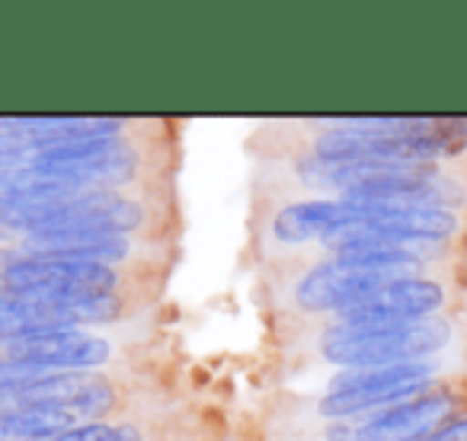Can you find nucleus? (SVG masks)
Listing matches in <instances>:
<instances>
[{
	"mask_svg": "<svg viewBox=\"0 0 467 441\" xmlns=\"http://www.w3.org/2000/svg\"><path fill=\"white\" fill-rule=\"evenodd\" d=\"M445 413H448L445 394H422L407 403L388 406L375 419L362 422V428H356V432H339V435H352L349 441H422L439 426V419Z\"/></svg>",
	"mask_w": 467,
	"mask_h": 441,
	"instance_id": "0eeeda50",
	"label": "nucleus"
},
{
	"mask_svg": "<svg viewBox=\"0 0 467 441\" xmlns=\"http://www.w3.org/2000/svg\"><path fill=\"white\" fill-rule=\"evenodd\" d=\"M0 282L7 292L42 301H90L106 298L116 288V272L103 262L29 256V260L10 262L0 272Z\"/></svg>",
	"mask_w": 467,
	"mask_h": 441,
	"instance_id": "f03ea898",
	"label": "nucleus"
},
{
	"mask_svg": "<svg viewBox=\"0 0 467 441\" xmlns=\"http://www.w3.org/2000/svg\"><path fill=\"white\" fill-rule=\"evenodd\" d=\"M448 330L441 323H400V326H339L327 336L324 355L330 362L352 364V368H378V364L413 362L420 355H429L439 345H445Z\"/></svg>",
	"mask_w": 467,
	"mask_h": 441,
	"instance_id": "f257e3e1",
	"label": "nucleus"
},
{
	"mask_svg": "<svg viewBox=\"0 0 467 441\" xmlns=\"http://www.w3.org/2000/svg\"><path fill=\"white\" fill-rule=\"evenodd\" d=\"M112 406V390L106 381H87L84 387H80V394L74 396V403L67 406V413L74 415H103L106 409Z\"/></svg>",
	"mask_w": 467,
	"mask_h": 441,
	"instance_id": "f8f14e48",
	"label": "nucleus"
},
{
	"mask_svg": "<svg viewBox=\"0 0 467 441\" xmlns=\"http://www.w3.org/2000/svg\"><path fill=\"white\" fill-rule=\"evenodd\" d=\"M394 279H403L397 272H378V269H362L343 260L320 262L317 269L298 282V304L307 311H343V307L358 304L362 298L375 294L378 288L390 285Z\"/></svg>",
	"mask_w": 467,
	"mask_h": 441,
	"instance_id": "39448f33",
	"label": "nucleus"
},
{
	"mask_svg": "<svg viewBox=\"0 0 467 441\" xmlns=\"http://www.w3.org/2000/svg\"><path fill=\"white\" fill-rule=\"evenodd\" d=\"M358 205L356 201H298L275 214V237L282 243H301L317 234H337V231L356 228Z\"/></svg>",
	"mask_w": 467,
	"mask_h": 441,
	"instance_id": "1a4fd4ad",
	"label": "nucleus"
},
{
	"mask_svg": "<svg viewBox=\"0 0 467 441\" xmlns=\"http://www.w3.org/2000/svg\"><path fill=\"white\" fill-rule=\"evenodd\" d=\"M422 441H467V419H454L445 426H435Z\"/></svg>",
	"mask_w": 467,
	"mask_h": 441,
	"instance_id": "2eb2a0df",
	"label": "nucleus"
},
{
	"mask_svg": "<svg viewBox=\"0 0 467 441\" xmlns=\"http://www.w3.org/2000/svg\"><path fill=\"white\" fill-rule=\"evenodd\" d=\"M52 441H138V432L131 426H103V422H90V426L67 428Z\"/></svg>",
	"mask_w": 467,
	"mask_h": 441,
	"instance_id": "ddd939ff",
	"label": "nucleus"
},
{
	"mask_svg": "<svg viewBox=\"0 0 467 441\" xmlns=\"http://www.w3.org/2000/svg\"><path fill=\"white\" fill-rule=\"evenodd\" d=\"M26 250L48 260H80L106 266L129 253V241L112 231H46V234H29Z\"/></svg>",
	"mask_w": 467,
	"mask_h": 441,
	"instance_id": "6e6552de",
	"label": "nucleus"
},
{
	"mask_svg": "<svg viewBox=\"0 0 467 441\" xmlns=\"http://www.w3.org/2000/svg\"><path fill=\"white\" fill-rule=\"evenodd\" d=\"M432 138L439 144V154H458L467 144L464 118H432Z\"/></svg>",
	"mask_w": 467,
	"mask_h": 441,
	"instance_id": "4468645a",
	"label": "nucleus"
},
{
	"mask_svg": "<svg viewBox=\"0 0 467 441\" xmlns=\"http://www.w3.org/2000/svg\"><path fill=\"white\" fill-rule=\"evenodd\" d=\"M432 368L426 362H397V364H378V368H352L339 374L330 384L333 394H358V390H390L407 387V384L429 381Z\"/></svg>",
	"mask_w": 467,
	"mask_h": 441,
	"instance_id": "9b49d317",
	"label": "nucleus"
},
{
	"mask_svg": "<svg viewBox=\"0 0 467 441\" xmlns=\"http://www.w3.org/2000/svg\"><path fill=\"white\" fill-rule=\"evenodd\" d=\"M74 426L67 409H0V441H52Z\"/></svg>",
	"mask_w": 467,
	"mask_h": 441,
	"instance_id": "9d476101",
	"label": "nucleus"
},
{
	"mask_svg": "<svg viewBox=\"0 0 467 441\" xmlns=\"http://www.w3.org/2000/svg\"><path fill=\"white\" fill-rule=\"evenodd\" d=\"M445 301L441 285L429 279H394L390 285L378 288L375 294L362 298L358 304L343 307L339 320L343 326H362V330H375V326H400L413 323L416 317L435 311Z\"/></svg>",
	"mask_w": 467,
	"mask_h": 441,
	"instance_id": "20e7f679",
	"label": "nucleus"
},
{
	"mask_svg": "<svg viewBox=\"0 0 467 441\" xmlns=\"http://www.w3.org/2000/svg\"><path fill=\"white\" fill-rule=\"evenodd\" d=\"M7 358L46 371L93 368L109 358V343L97 336H80L74 330H46L7 339Z\"/></svg>",
	"mask_w": 467,
	"mask_h": 441,
	"instance_id": "423d86ee",
	"label": "nucleus"
},
{
	"mask_svg": "<svg viewBox=\"0 0 467 441\" xmlns=\"http://www.w3.org/2000/svg\"><path fill=\"white\" fill-rule=\"evenodd\" d=\"M116 311L119 301L109 294L90 301H42L4 288L0 292V339H16L46 330H71L78 323L116 317Z\"/></svg>",
	"mask_w": 467,
	"mask_h": 441,
	"instance_id": "7ed1b4c3",
	"label": "nucleus"
}]
</instances>
